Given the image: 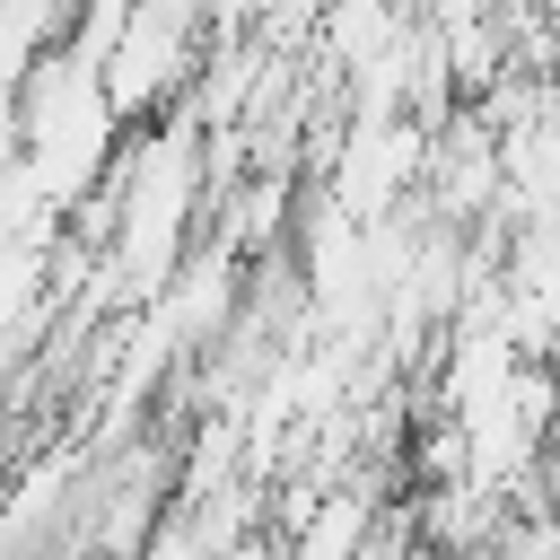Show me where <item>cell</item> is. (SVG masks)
<instances>
[{"mask_svg": "<svg viewBox=\"0 0 560 560\" xmlns=\"http://www.w3.org/2000/svg\"><path fill=\"white\" fill-rule=\"evenodd\" d=\"M184 210H192V158L184 131H158L131 158V219H122V262L140 271V289H158V271L184 245Z\"/></svg>", "mask_w": 560, "mask_h": 560, "instance_id": "6da1fadb", "label": "cell"}, {"mask_svg": "<svg viewBox=\"0 0 560 560\" xmlns=\"http://www.w3.org/2000/svg\"><path fill=\"white\" fill-rule=\"evenodd\" d=\"M359 534H368V499H324L289 560H350V551H359Z\"/></svg>", "mask_w": 560, "mask_h": 560, "instance_id": "7a4b0ae2", "label": "cell"}, {"mask_svg": "<svg viewBox=\"0 0 560 560\" xmlns=\"http://www.w3.org/2000/svg\"><path fill=\"white\" fill-rule=\"evenodd\" d=\"M26 280H35V254H0V332L18 324V306H26Z\"/></svg>", "mask_w": 560, "mask_h": 560, "instance_id": "3957f363", "label": "cell"}]
</instances>
